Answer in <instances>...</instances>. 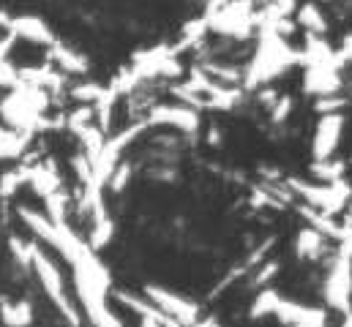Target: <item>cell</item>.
Wrapping results in <instances>:
<instances>
[{"mask_svg":"<svg viewBox=\"0 0 352 327\" xmlns=\"http://www.w3.org/2000/svg\"><path fill=\"white\" fill-rule=\"evenodd\" d=\"M30 267L36 270V275H38V281H41V286H44V292H47V297L55 303V308H58V314L69 322L72 327H80L82 325V317H80V311L74 308V303L69 300V295H66V286H63V275L58 273V267L52 264V259L41 251V248H36V253H33V262H30Z\"/></svg>","mask_w":352,"mask_h":327,"instance_id":"1","label":"cell"},{"mask_svg":"<svg viewBox=\"0 0 352 327\" xmlns=\"http://www.w3.org/2000/svg\"><path fill=\"white\" fill-rule=\"evenodd\" d=\"M145 297H148L159 311H164L170 319H175L180 327L194 325V322L199 319V308H197V303L180 297V295L173 292V289H164V286H153V284H151V286H145Z\"/></svg>","mask_w":352,"mask_h":327,"instance_id":"2","label":"cell"},{"mask_svg":"<svg viewBox=\"0 0 352 327\" xmlns=\"http://www.w3.org/2000/svg\"><path fill=\"white\" fill-rule=\"evenodd\" d=\"M350 295H352V256L339 253L328 278H325V300L331 308L336 311H347L350 308Z\"/></svg>","mask_w":352,"mask_h":327,"instance_id":"3","label":"cell"},{"mask_svg":"<svg viewBox=\"0 0 352 327\" xmlns=\"http://www.w3.org/2000/svg\"><path fill=\"white\" fill-rule=\"evenodd\" d=\"M342 131H344V115L342 112H325L317 120L314 128V139H311V159L314 161H328L333 159L339 142H342Z\"/></svg>","mask_w":352,"mask_h":327,"instance_id":"4","label":"cell"},{"mask_svg":"<svg viewBox=\"0 0 352 327\" xmlns=\"http://www.w3.org/2000/svg\"><path fill=\"white\" fill-rule=\"evenodd\" d=\"M281 325H298V327H325L328 325V317L322 308H314V306H303V303H295V300H278L276 306V314H273Z\"/></svg>","mask_w":352,"mask_h":327,"instance_id":"5","label":"cell"},{"mask_svg":"<svg viewBox=\"0 0 352 327\" xmlns=\"http://www.w3.org/2000/svg\"><path fill=\"white\" fill-rule=\"evenodd\" d=\"M151 126H175L183 134H194L199 128V115L194 106H153L145 117Z\"/></svg>","mask_w":352,"mask_h":327,"instance_id":"6","label":"cell"},{"mask_svg":"<svg viewBox=\"0 0 352 327\" xmlns=\"http://www.w3.org/2000/svg\"><path fill=\"white\" fill-rule=\"evenodd\" d=\"M8 30H11L16 38H25V41H30V44H41V47H52V44L58 41L55 33H52V27H50L44 19L30 16V14H25V16H14V19L8 22Z\"/></svg>","mask_w":352,"mask_h":327,"instance_id":"7","label":"cell"},{"mask_svg":"<svg viewBox=\"0 0 352 327\" xmlns=\"http://www.w3.org/2000/svg\"><path fill=\"white\" fill-rule=\"evenodd\" d=\"M50 49V58L58 63V69L60 71H66V74H88L90 63L80 55V52H74V49H69V47H63L60 41H55L52 47H47Z\"/></svg>","mask_w":352,"mask_h":327,"instance_id":"8","label":"cell"},{"mask_svg":"<svg viewBox=\"0 0 352 327\" xmlns=\"http://www.w3.org/2000/svg\"><path fill=\"white\" fill-rule=\"evenodd\" d=\"M322 251H325V238H322V232H317L314 227H306V229L298 232V238H295V253H298V259L317 262V259L322 256Z\"/></svg>","mask_w":352,"mask_h":327,"instance_id":"9","label":"cell"},{"mask_svg":"<svg viewBox=\"0 0 352 327\" xmlns=\"http://www.w3.org/2000/svg\"><path fill=\"white\" fill-rule=\"evenodd\" d=\"M28 183L33 185V191L38 194V196H52V194H58L60 191V177H58V172L47 164V166H30L28 169Z\"/></svg>","mask_w":352,"mask_h":327,"instance_id":"10","label":"cell"},{"mask_svg":"<svg viewBox=\"0 0 352 327\" xmlns=\"http://www.w3.org/2000/svg\"><path fill=\"white\" fill-rule=\"evenodd\" d=\"M22 84H33L38 90H60L63 87V74L50 69V66H38V69H22L19 71Z\"/></svg>","mask_w":352,"mask_h":327,"instance_id":"11","label":"cell"},{"mask_svg":"<svg viewBox=\"0 0 352 327\" xmlns=\"http://www.w3.org/2000/svg\"><path fill=\"white\" fill-rule=\"evenodd\" d=\"M0 319L6 327H30L33 325V306L28 300L3 303L0 306Z\"/></svg>","mask_w":352,"mask_h":327,"instance_id":"12","label":"cell"},{"mask_svg":"<svg viewBox=\"0 0 352 327\" xmlns=\"http://www.w3.org/2000/svg\"><path fill=\"white\" fill-rule=\"evenodd\" d=\"M298 25L306 27L311 36H325L328 33V19L320 11V5H314V3H303L298 8Z\"/></svg>","mask_w":352,"mask_h":327,"instance_id":"13","label":"cell"},{"mask_svg":"<svg viewBox=\"0 0 352 327\" xmlns=\"http://www.w3.org/2000/svg\"><path fill=\"white\" fill-rule=\"evenodd\" d=\"M28 148V134L0 128V159H14Z\"/></svg>","mask_w":352,"mask_h":327,"instance_id":"14","label":"cell"},{"mask_svg":"<svg viewBox=\"0 0 352 327\" xmlns=\"http://www.w3.org/2000/svg\"><path fill=\"white\" fill-rule=\"evenodd\" d=\"M278 300H281V295H278L276 289H267V286H265L263 292L254 297L249 317H252V319H260V317H273V314H276V306H278Z\"/></svg>","mask_w":352,"mask_h":327,"instance_id":"15","label":"cell"},{"mask_svg":"<svg viewBox=\"0 0 352 327\" xmlns=\"http://www.w3.org/2000/svg\"><path fill=\"white\" fill-rule=\"evenodd\" d=\"M112 232H115V224H112V218L104 213V216H98V218H93V229H90V248L93 251H101L104 245L112 240Z\"/></svg>","mask_w":352,"mask_h":327,"instance_id":"16","label":"cell"},{"mask_svg":"<svg viewBox=\"0 0 352 327\" xmlns=\"http://www.w3.org/2000/svg\"><path fill=\"white\" fill-rule=\"evenodd\" d=\"M11 243V253H14V259L22 264V267H30V262H33V253H36V243H28V240H19V238H11L8 240Z\"/></svg>","mask_w":352,"mask_h":327,"instance_id":"17","label":"cell"},{"mask_svg":"<svg viewBox=\"0 0 352 327\" xmlns=\"http://www.w3.org/2000/svg\"><path fill=\"white\" fill-rule=\"evenodd\" d=\"M104 90H107V87H101V84H93V82H90V84H80V87H74V90H72V95H74L77 101H82V104H90V106H93V104H98V101H101Z\"/></svg>","mask_w":352,"mask_h":327,"instance_id":"18","label":"cell"},{"mask_svg":"<svg viewBox=\"0 0 352 327\" xmlns=\"http://www.w3.org/2000/svg\"><path fill=\"white\" fill-rule=\"evenodd\" d=\"M289 112H292V98L284 95V98L276 101V106H273V112H270V120H273V123H281V120L289 117Z\"/></svg>","mask_w":352,"mask_h":327,"instance_id":"19","label":"cell"},{"mask_svg":"<svg viewBox=\"0 0 352 327\" xmlns=\"http://www.w3.org/2000/svg\"><path fill=\"white\" fill-rule=\"evenodd\" d=\"M276 273H278V264H276V262H270V264H265V270H260V273H257V278H254V284H257V286H260V284H267V281H270V278H273V275H276Z\"/></svg>","mask_w":352,"mask_h":327,"instance_id":"20","label":"cell"},{"mask_svg":"<svg viewBox=\"0 0 352 327\" xmlns=\"http://www.w3.org/2000/svg\"><path fill=\"white\" fill-rule=\"evenodd\" d=\"M284 327H298V325H284Z\"/></svg>","mask_w":352,"mask_h":327,"instance_id":"21","label":"cell"},{"mask_svg":"<svg viewBox=\"0 0 352 327\" xmlns=\"http://www.w3.org/2000/svg\"><path fill=\"white\" fill-rule=\"evenodd\" d=\"M350 166H352V156H350Z\"/></svg>","mask_w":352,"mask_h":327,"instance_id":"22","label":"cell"}]
</instances>
